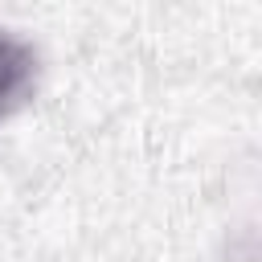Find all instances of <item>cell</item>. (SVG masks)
I'll list each match as a JSON object with an SVG mask.
<instances>
[{
  "instance_id": "6da1fadb",
  "label": "cell",
  "mask_w": 262,
  "mask_h": 262,
  "mask_svg": "<svg viewBox=\"0 0 262 262\" xmlns=\"http://www.w3.org/2000/svg\"><path fill=\"white\" fill-rule=\"evenodd\" d=\"M33 86H37V49L25 37L0 29V123L29 102Z\"/></svg>"
}]
</instances>
